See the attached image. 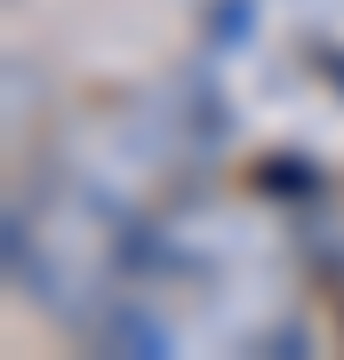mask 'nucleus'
<instances>
[{
    "mask_svg": "<svg viewBox=\"0 0 344 360\" xmlns=\"http://www.w3.org/2000/svg\"><path fill=\"white\" fill-rule=\"evenodd\" d=\"M208 25H217L224 49H232V40H248V0H217V8H208Z\"/></svg>",
    "mask_w": 344,
    "mask_h": 360,
    "instance_id": "1",
    "label": "nucleus"
}]
</instances>
